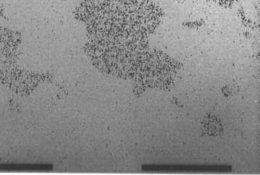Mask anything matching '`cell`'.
I'll list each match as a JSON object with an SVG mask.
<instances>
[{"label": "cell", "mask_w": 260, "mask_h": 175, "mask_svg": "<svg viewBox=\"0 0 260 175\" xmlns=\"http://www.w3.org/2000/svg\"><path fill=\"white\" fill-rule=\"evenodd\" d=\"M203 128L210 136H218L222 133L223 128L221 120L213 115L205 117L203 122Z\"/></svg>", "instance_id": "1"}]
</instances>
